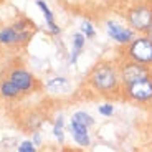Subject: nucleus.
I'll return each instance as SVG.
<instances>
[{
  "label": "nucleus",
  "instance_id": "f257e3e1",
  "mask_svg": "<svg viewBox=\"0 0 152 152\" xmlns=\"http://www.w3.org/2000/svg\"><path fill=\"white\" fill-rule=\"evenodd\" d=\"M35 31H37L35 23L27 18H20L15 23L0 30V46L8 50L23 48L25 45H28Z\"/></svg>",
  "mask_w": 152,
  "mask_h": 152
},
{
  "label": "nucleus",
  "instance_id": "f03ea898",
  "mask_svg": "<svg viewBox=\"0 0 152 152\" xmlns=\"http://www.w3.org/2000/svg\"><path fill=\"white\" fill-rule=\"evenodd\" d=\"M88 83L99 93H113L118 89L121 83V75H119V66L113 63H99L91 69L88 76Z\"/></svg>",
  "mask_w": 152,
  "mask_h": 152
},
{
  "label": "nucleus",
  "instance_id": "7ed1b4c3",
  "mask_svg": "<svg viewBox=\"0 0 152 152\" xmlns=\"http://www.w3.org/2000/svg\"><path fill=\"white\" fill-rule=\"evenodd\" d=\"M126 22L131 30L145 35L152 28V0H139L126 10Z\"/></svg>",
  "mask_w": 152,
  "mask_h": 152
},
{
  "label": "nucleus",
  "instance_id": "20e7f679",
  "mask_svg": "<svg viewBox=\"0 0 152 152\" xmlns=\"http://www.w3.org/2000/svg\"><path fill=\"white\" fill-rule=\"evenodd\" d=\"M124 56L126 60L152 66V38H149L147 35L136 37L129 45L124 46Z\"/></svg>",
  "mask_w": 152,
  "mask_h": 152
},
{
  "label": "nucleus",
  "instance_id": "39448f33",
  "mask_svg": "<svg viewBox=\"0 0 152 152\" xmlns=\"http://www.w3.org/2000/svg\"><path fill=\"white\" fill-rule=\"evenodd\" d=\"M4 78H7L8 81H12V83L15 84L20 91H22V94H25V93H31L35 88L38 86L37 78H35L28 69H25L23 66H20V65L10 66V68L5 71Z\"/></svg>",
  "mask_w": 152,
  "mask_h": 152
},
{
  "label": "nucleus",
  "instance_id": "423d86ee",
  "mask_svg": "<svg viewBox=\"0 0 152 152\" xmlns=\"http://www.w3.org/2000/svg\"><path fill=\"white\" fill-rule=\"evenodd\" d=\"M124 93L129 99L137 101V103L151 101L152 99V73L144 76V78H141V80L134 81L131 84H126Z\"/></svg>",
  "mask_w": 152,
  "mask_h": 152
},
{
  "label": "nucleus",
  "instance_id": "0eeeda50",
  "mask_svg": "<svg viewBox=\"0 0 152 152\" xmlns=\"http://www.w3.org/2000/svg\"><path fill=\"white\" fill-rule=\"evenodd\" d=\"M151 68L145 65H141V63H136V61H131V60H124L121 61L119 65V75H121V83L124 84H131L134 81L141 80L144 76L151 75Z\"/></svg>",
  "mask_w": 152,
  "mask_h": 152
},
{
  "label": "nucleus",
  "instance_id": "6e6552de",
  "mask_svg": "<svg viewBox=\"0 0 152 152\" xmlns=\"http://www.w3.org/2000/svg\"><path fill=\"white\" fill-rule=\"evenodd\" d=\"M107 35H109L113 40H116L119 45H124V46L129 45L134 38H136L134 37V30H131V28H127V27H121V25L113 23V22L107 23Z\"/></svg>",
  "mask_w": 152,
  "mask_h": 152
},
{
  "label": "nucleus",
  "instance_id": "1a4fd4ad",
  "mask_svg": "<svg viewBox=\"0 0 152 152\" xmlns=\"http://www.w3.org/2000/svg\"><path fill=\"white\" fill-rule=\"evenodd\" d=\"M37 7L42 10L43 17H45V22H46V27H48V30L51 31L53 35H58V33H60V27H58L56 22H55V17H53V12H51V8L46 5L45 0H37Z\"/></svg>",
  "mask_w": 152,
  "mask_h": 152
},
{
  "label": "nucleus",
  "instance_id": "9d476101",
  "mask_svg": "<svg viewBox=\"0 0 152 152\" xmlns=\"http://www.w3.org/2000/svg\"><path fill=\"white\" fill-rule=\"evenodd\" d=\"M71 132L75 141L80 145H89V134H88V127L84 124L71 119Z\"/></svg>",
  "mask_w": 152,
  "mask_h": 152
},
{
  "label": "nucleus",
  "instance_id": "9b49d317",
  "mask_svg": "<svg viewBox=\"0 0 152 152\" xmlns=\"http://www.w3.org/2000/svg\"><path fill=\"white\" fill-rule=\"evenodd\" d=\"M0 96H4L5 99H15L22 96V91L7 78H2L0 80Z\"/></svg>",
  "mask_w": 152,
  "mask_h": 152
},
{
  "label": "nucleus",
  "instance_id": "f8f14e48",
  "mask_svg": "<svg viewBox=\"0 0 152 152\" xmlns=\"http://www.w3.org/2000/svg\"><path fill=\"white\" fill-rule=\"evenodd\" d=\"M84 43H86V37L83 33H75L73 35V50H71V56H69V63L75 65L78 56H80L81 50H83Z\"/></svg>",
  "mask_w": 152,
  "mask_h": 152
},
{
  "label": "nucleus",
  "instance_id": "ddd939ff",
  "mask_svg": "<svg viewBox=\"0 0 152 152\" xmlns=\"http://www.w3.org/2000/svg\"><path fill=\"white\" fill-rule=\"evenodd\" d=\"M66 86H68V83H66L65 78H53V80L46 84V88H48L50 91H53V93L61 91V89H65Z\"/></svg>",
  "mask_w": 152,
  "mask_h": 152
},
{
  "label": "nucleus",
  "instance_id": "4468645a",
  "mask_svg": "<svg viewBox=\"0 0 152 152\" xmlns=\"http://www.w3.org/2000/svg\"><path fill=\"white\" fill-rule=\"evenodd\" d=\"M73 119L75 121H78V122H81V124H84L86 127H89V126H93L94 124V119L89 116V114H86V113H83V111H80V113H76L75 116H73Z\"/></svg>",
  "mask_w": 152,
  "mask_h": 152
},
{
  "label": "nucleus",
  "instance_id": "2eb2a0df",
  "mask_svg": "<svg viewBox=\"0 0 152 152\" xmlns=\"http://www.w3.org/2000/svg\"><path fill=\"white\" fill-rule=\"evenodd\" d=\"M81 33L86 38H94L96 31H94V28H93V25L89 22H83L81 23Z\"/></svg>",
  "mask_w": 152,
  "mask_h": 152
},
{
  "label": "nucleus",
  "instance_id": "dca6fc26",
  "mask_svg": "<svg viewBox=\"0 0 152 152\" xmlns=\"http://www.w3.org/2000/svg\"><path fill=\"white\" fill-rule=\"evenodd\" d=\"M55 136H56L58 141H63V118H58L56 122H55V129H53Z\"/></svg>",
  "mask_w": 152,
  "mask_h": 152
},
{
  "label": "nucleus",
  "instance_id": "f3484780",
  "mask_svg": "<svg viewBox=\"0 0 152 152\" xmlns=\"http://www.w3.org/2000/svg\"><path fill=\"white\" fill-rule=\"evenodd\" d=\"M18 152H37V149H35L33 142L25 141V142H22V144L18 145Z\"/></svg>",
  "mask_w": 152,
  "mask_h": 152
},
{
  "label": "nucleus",
  "instance_id": "a211bd4d",
  "mask_svg": "<svg viewBox=\"0 0 152 152\" xmlns=\"http://www.w3.org/2000/svg\"><path fill=\"white\" fill-rule=\"evenodd\" d=\"M113 106H111V104H104V106H101L99 107V113L103 114V116H111V114H113Z\"/></svg>",
  "mask_w": 152,
  "mask_h": 152
},
{
  "label": "nucleus",
  "instance_id": "6ab92c4d",
  "mask_svg": "<svg viewBox=\"0 0 152 152\" xmlns=\"http://www.w3.org/2000/svg\"><path fill=\"white\" fill-rule=\"evenodd\" d=\"M145 35H147L149 38H152V28H151V30H149V31H147V33H145Z\"/></svg>",
  "mask_w": 152,
  "mask_h": 152
},
{
  "label": "nucleus",
  "instance_id": "aec40b11",
  "mask_svg": "<svg viewBox=\"0 0 152 152\" xmlns=\"http://www.w3.org/2000/svg\"><path fill=\"white\" fill-rule=\"evenodd\" d=\"M2 55H4V46H0V60H2Z\"/></svg>",
  "mask_w": 152,
  "mask_h": 152
},
{
  "label": "nucleus",
  "instance_id": "412c9836",
  "mask_svg": "<svg viewBox=\"0 0 152 152\" xmlns=\"http://www.w3.org/2000/svg\"><path fill=\"white\" fill-rule=\"evenodd\" d=\"M65 152H81V151H65Z\"/></svg>",
  "mask_w": 152,
  "mask_h": 152
},
{
  "label": "nucleus",
  "instance_id": "4be33fe9",
  "mask_svg": "<svg viewBox=\"0 0 152 152\" xmlns=\"http://www.w3.org/2000/svg\"><path fill=\"white\" fill-rule=\"evenodd\" d=\"M2 2H4V0H0V4H2Z\"/></svg>",
  "mask_w": 152,
  "mask_h": 152
}]
</instances>
